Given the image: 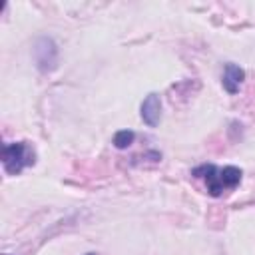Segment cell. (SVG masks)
Instances as JSON below:
<instances>
[{
    "instance_id": "cell-1",
    "label": "cell",
    "mask_w": 255,
    "mask_h": 255,
    "mask_svg": "<svg viewBox=\"0 0 255 255\" xmlns=\"http://www.w3.org/2000/svg\"><path fill=\"white\" fill-rule=\"evenodd\" d=\"M193 175L195 177H201L205 181V187L209 191V195L213 197H219L221 193L229 191V189H235L241 181V169L239 167H233V165H227V167H215L211 163L207 165H199L193 169Z\"/></svg>"
},
{
    "instance_id": "cell-2",
    "label": "cell",
    "mask_w": 255,
    "mask_h": 255,
    "mask_svg": "<svg viewBox=\"0 0 255 255\" xmlns=\"http://www.w3.org/2000/svg\"><path fill=\"white\" fill-rule=\"evenodd\" d=\"M34 161H36V153L28 141H14L2 147V163L6 173L10 175L20 173L26 165H32Z\"/></svg>"
},
{
    "instance_id": "cell-3",
    "label": "cell",
    "mask_w": 255,
    "mask_h": 255,
    "mask_svg": "<svg viewBox=\"0 0 255 255\" xmlns=\"http://www.w3.org/2000/svg\"><path fill=\"white\" fill-rule=\"evenodd\" d=\"M159 116H161V104H159V96L157 94H149L143 104H141V118L147 126H157L159 124Z\"/></svg>"
},
{
    "instance_id": "cell-4",
    "label": "cell",
    "mask_w": 255,
    "mask_h": 255,
    "mask_svg": "<svg viewBox=\"0 0 255 255\" xmlns=\"http://www.w3.org/2000/svg\"><path fill=\"white\" fill-rule=\"evenodd\" d=\"M243 78H245V72L235 66V64H227L225 66V72H223V88L229 92V94H237L241 84H243Z\"/></svg>"
},
{
    "instance_id": "cell-5",
    "label": "cell",
    "mask_w": 255,
    "mask_h": 255,
    "mask_svg": "<svg viewBox=\"0 0 255 255\" xmlns=\"http://www.w3.org/2000/svg\"><path fill=\"white\" fill-rule=\"evenodd\" d=\"M133 137H135L133 131H129V129H122V131H118V133L114 135V145L120 147V149H124V147H128V145H131Z\"/></svg>"
},
{
    "instance_id": "cell-6",
    "label": "cell",
    "mask_w": 255,
    "mask_h": 255,
    "mask_svg": "<svg viewBox=\"0 0 255 255\" xmlns=\"http://www.w3.org/2000/svg\"><path fill=\"white\" fill-rule=\"evenodd\" d=\"M86 255H96V253H86Z\"/></svg>"
}]
</instances>
